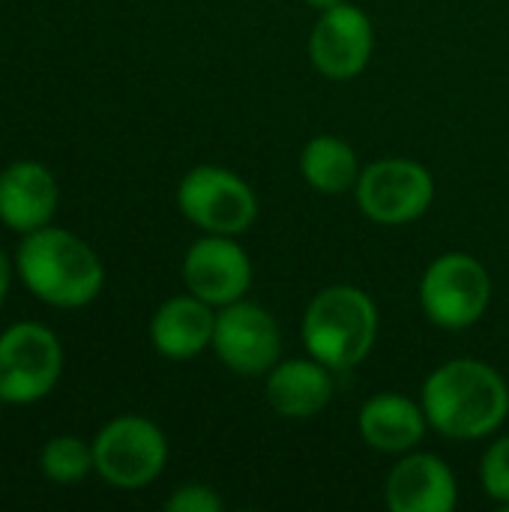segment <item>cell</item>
<instances>
[{"label":"cell","mask_w":509,"mask_h":512,"mask_svg":"<svg viewBox=\"0 0 509 512\" xmlns=\"http://www.w3.org/2000/svg\"><path fill=\"white\" fill-rule=\"evenodd\" d=\"M429 429L450 441H483L501 432L509 417L504 375L474 357L447 360L429 372L420 390Z\"/></svg>","instance_id":"6da1fadb"},{"label":"cell","mask_w":509,"mask_h":512,"mask_svg":"<svg viewBox=\"0 0 509 512\" xmlns=\"http://www.w3.org/2000/svg\"><path fill=\"white\" fill-rule=\"evenodd\" d=\"M15 273L39 303L63 312L90 306L105 288V267L96 249L57 225L21 237Z\"/></svg>","instance_id":"7a4b0ae2"},{"label":"cell","mask_w":509,"mask_h":512,"mask_svg":"<svg viewBox=\"0 0 509 512\" xmlns=\"http://www.w3.org/2000/svg\"><path fill=\"white\" fill-rule=\"evenodd\" d=\"M378 306L357 285H330L318 291L300 324V339L309 357L333 372L360 366L378 342Z\"/></svg>","instance_id":"3957f363"},{"label":"cell","mask_w":509,"mask_h":512,"mask_svg":"<svg viewBox=\"0 0 509 512\" xmlns=\"http://www.w3.org/2000/svg\"><path fill=\"white\" fill-rule=\"evenodd\" d=\"M93 444V474L114 489H144L168 465V438L165 432L141 414H120L108 420Z\"/></svg>","instance_id":"277c9868"},{"label":"cell","mask_w":509,"mask_h":512,"mask_svg":"<svg viewBox=\"0 0 509 512\" xmlns=\"http://www.w3.org/2000/svg\"><path fill=\"white\" fill-rule=\"evenodd\" d=\"M492 303V276L468 252L438 255L420 279V309L423 315L450 333L471 330Z\"/></svg>","instance_id":"5b68a950"},{"label":"cell","mask_w":509,"mask_h":512,"mask_svg":"<svg viewBox=\"0 0 509 512\" xmlns=\"http://www.w3.org/2000/svg\"><path fill=\"white\" fill-rule=\"evenodd\" d=\"M63 378V345L39 321H18L0 333V402L36 405Z\"/></svg>","instance_id":"8992f818"},{"label":"cell","mask_w":509,"mask_h":512,"mask_svg":"<svg viewBox=\"0 0 509 512\" xmlns=\"http://www.w3.org/2000/svg\"><path fill=\"white\" fill-rule=\"evenodd\" d=\"M177 210L204 234L240 237L258 219V198L240 174L222 165H195L177 183Z\"/></svg>","instance_id":"52a82bcc"},{"label":"cell","mask_w":509,"mask_h":512,"mask_svg":"<svg viewBox=\"0 0 509 512\" xmlns=\"http://www.w3.org/2000/svg\"><path fill=\"white\" fill-rule=\"evenodd\" d=\"M357 207L378 225H411L435 201V177L423 162L387 156L369 162L354 186Z\"/></svg>","instance_id":"ba28073f"},{"label":"cell","mask_w":509,"mask_h":512,"mask_svg":"<svg viewBox=\"0 0 509 512\" xmlns=\"http://www.w3.org/2000/svg\"><path fill=\"white\" fill-rule=\"evenodd\" d=\"M210 351L225 369L243 378H264L282 360L279 321L252 300H237L216 309V330Z\"/></svg>","instance_id":"9c48e42d"},{"label":"cell","mask_w":509,"mask_h":512,"mask_svg":"<svg viewBox=\"0 0 509 512\" xmlns=\"http://www.w3.org/2000/svg\"><path fill=\"white\" fill-rule=\"evenodd\" d=\"M306 48H309L312 66L324 78L351 81L372 60V51H375L372 18L348 0L333 9H324L315 18Z\"/></svg>","instance_id":"30bf717a"},{"label":"cell","mask_w":509,"mask_h":512,"mask_svg":"<svg viewBox=\"0 0 509 512\" xmlns=\"http://www.w3.org/2000/svg\"><path fill=\"white\" fill-rule=\"evenodd\" d=\"M183 285L213 309L231 306L246 297L252 285V261L237 237L204 234L183 255Z\"/></svg>","instance_id":"8fae6325"},{"label":"cell","mask_w":509,"mask_h":512,"mask_svg":"<svg viewBox=\"0 0 509 512\" xmlns=\"http://www.w3.org/2000/svg\"><path fill=\"white\" fill-rule=\"evenodd\" d=\"M384 501L393 512H453L459 504V483L441 456L411 450L390 468Z\"/></svg>","instance_id":"7c38bea8"},{"label":"cell","mask_w":509,"mask_h":512,"mask_svg":"<svg viewBox=\"0 0 509 512\" xmlns=\"http://www.w3.org/2000/svg\"><path fill=\"white\" fill-rule=\"evenodd\" d=\"M60 207V183L54 171L36 159L9 162L0 171V225L30 234L51 225Z\"/></svg>","instance_id":"4fadbf2b"},{"label":"cell","mask_w":509,"mask_h":512,"mask_svg":"<svg viewBox=\"0 0 509 512\" xmlns=\"http://www.w3.org/2000/svg\"><path fill=\"white\" fill-rule=\"evenodd\" d=\"M216 330V309L195 294L168 297L150 318L147 336L159 357L183 363L204 354L213 345Z\"/></svg>","instance_id":"5bb4252c"},{"label":"cell","mask_w":509,"mask_h":512,"mask_svg":"<svg viewBox=\"0 0 509 512\" xmlns=\"http://www.w3.org/2000/svg\"><path fill=\"white\" fill-rule=\"evenodd\" d=\"M336 372L318 363L315 357L279 360L267 378V405L285 420H312L318 417L333 393H336Z\"/></svg>","instance_id":"9a60e30c"},{"label":"cell","mask_w":509,"mask_h":512,"mask_svg":"<svg viewBox=\"0 0 509 512\" xmlns=\"http://www.w3.org/2000/svg\"><path fill=\"white\" fill-rule=\"evenodd\" d=\"M357 432L366 447L402 456L423 444L429 420L420 402H411L402 393H375L357 414Z\"/></svg>","instance_id":"2e32d148"},{"label":"cell","mask_w":509,"mask_h":512,"mask_svg":"<svg viewBox=\"0 0 509 512\" xmlns=\"http://www.w3.org/2000/svg\"><path fill=\"white\" fill-rule=\"evenodd\" d=\"M360 171L357 150L339 135H315L300 150V174L306 186L321 195H342L354 189Z\"/></svg>","instance_id":"e0dca14e"},{"label":"cell","mask_w":509,"mask_h":512,"mask_svg":"<svg viewBox=\"0 0 509 512\" xmlns=\"http://www.w3.org/2000/svg\"><path fill=\"white\" fill-rule=\"evenodd\" d=\"M39 471L48 483L75 486L93 474V444L78 435H54L39 450Z\"/></svg>","instance_id":"ac0fdd59"},{"label":"cell","mask_w":509,"mask_h":512,"mask_svg":"<svg viewBox=\"0 0 509 512\" xmlns=\"http://www.w3.org/2000/svg\"><path fill=\"white\" fill-rule=\"evenodd\" d=\"M480 483L495 504L509 510V435L495 438L486 447L480 459Z\"/></svg>","instance_id":"d6986e66"},{"label":"cell","mask_w":509,"mask_h":512,"mask_svg":"<svg viewBox=\"0 0 509 512\" xmlns=\"http://www.w3.org/2000/svg\"><path fill=\"white\" fill-rule=\"evenodd\" d=\"M165 510L168 512H222L225 501L219 498V492L213 486L204 483H186L180 489H174L165 498Z\"/></svg>","instance_id":"ffe728a7"},{"label":"cell","mask_w":509,"mask_h":512,"mask_svg":"<svg viewBox=\"0 0 509 512\" xmlns=\"http://www.w3.org/2000/svg\"><path fill=\"white\" fill-rule=\"evenodd\" d=\"M15 258H9L3 249H0V309L9 297V288H12V279H15Z\"/></svg>","instance_id":"44dd1931"},{"label":"cell","mask_w":509,"mask_h":512,"mask_svg":"<svg viewBox=\"0 0 509 512\" xmlns=\"http://www.w3.org/2000/svg\"><path fill=\"white\" fill-rule=\"evenodd\" d=\"M306 6H312V9H318V12H324V9H333V6H339V3H345V0H303Z\"/></svg>","instance_id":"7402d4cb"},{"label":"cell","mask_w":509,"mask_h":512,"mask_svg":"<svg viewBox=\"0 0 509 512\" xmlns=\"http://www.w3.org/2000/svg\"><path fill=\"white\" fill-rule=\"evenodd\" d=\"M0 405H3V402H0Z\"/></svg>","instance_id":"603a6c76"}]
</instances>
